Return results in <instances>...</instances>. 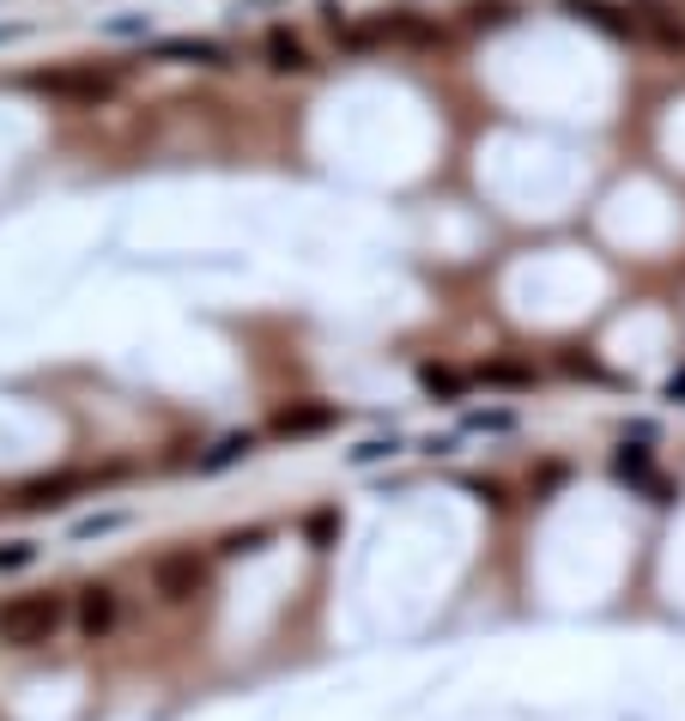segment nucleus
I'll use <instances>...</instances> for the list:
<instances>
[{
	"label": "nucleus",
	"mask_w": 685,
	"mask_h": 721,
	"mask_svg": "<svg viewBox=\"0 0 685 721\" xmlns=\"http://www.w3.org/2000/svg\"><path fill=\"white\" fill-rule=\"evenodd\" d=\"M667 400H685V376H673V382H667Z\"/></svg>",
	"instance_id": "obj_20"
},
{
	"label": "nucleus",
	"mask_w": 685,
	"mask_h": 721,
	"mask_svg": "<svg viewBox=\"0 0 685 721\" xmlns=\"http://www.w3.org/2000/svg\"><path fill=\"white\" fill-rule=\"evenodd\" d=\"M80 625L92 630V637H104V630L116 625V594H109V589H85V601H80Z\"/></svg>",
	"instance_id": "obj_9"
},
{
	"label": "nucleus",
	"mask_w": 685,
	"mask_h": 721,
	"mask_svg": "<svg viewBox=\"0 0 685 721\" xmlns=\"http://www.w3.org/2000/svg\"><path fill=\"white\" fill-rule=\"evenodd\" d=\"M159 61H195V67H231V49L212 37H164Z\"/></svg>",
	"instance_id": "obj_6"
},
{
	"label": "nucleus",
	"mask_w": 685,
	"mask_h": 721,
	"mask_svg": "<svg viewBox=\"0 0 685 721\" xmlns=\"http://www.w3.org/2000/svg\"><path fill=\"white\" fill-rule=\"evenodd\" d=\"M146 19H109V37H140Z\"/></svg>",
	"instance_id": "obj_18"
},
{
	"label": "nucleus",
	"mask_w": 685,
	"mask_h": 721,
	"mask_svg": "<svg viewBox=\"0 0 685 721\" xmlns=\"http://www.w3.org/2000/svg\"><path fill=\"white\" fill-rule=\"evenodd\" d=\"M25 37V25H0V43H19Z\"/></svg>",
	"instance_id": "obj_19"
},
{
	"label": "nucleus",
	"mask_w": 685,
	"mask_h": 721,
	"mask_svg": "<svg viewBox=\"0 0 685 721\" xmlns=\"http://www.w3.org/2000/svg\"><path fill=\"white\" fill-rule=\"evenodd\" d=\"M625 13H631V37L655 43V49H667V55H685V19L673 13L667 0H631Z\"/></svg>",
	"instance_id": "obj_3"
},
{
	"label": "nucleus",
	"mask_w": 685,
	"mask_h": 721,
	"mask_svg": "<svg viewBox=\"0 0 685 721\" xmlns=\"http://www.w3.org/2000/svg\"><path fill=\"white\" fill-rule=\"evenodd\" d=\"M255 449V437L249 431H231V437H219V443L200 455V473H219V467H231V461H243Z\"/></svg>",
	"instance_id": "obj_10"
},
{
	"label": "nucleus",
	"mask_w": 685,
	"mask_h": 721,
	"mask_svg": "<svg viewBox=\"0 0 685 721\" xmlns=\"http://www.w3.org/2000/svg\"><path fill=\"white\" fill-rule=\"evenodd\" d=\"M474 376L491 382V388H527V382H534V370H527V364H479Z\"/></svg>",
	"instance_id": "obj_11"
},
{
	"label": "nucleus",
	"mask_w": 685,
	"mask_h": 721,
	"mask_svg": "<svg viewBox=\"0 0 685 721\" xmlns=\"http://www.w3.org/2000/svg\"><path fill=\"white\" fill-rule=\"evenodd\" d=\"M61 618H67L61 594H13V601L0 606V643L37 649V643H49L55 630H61Z\"/></svg>",
	"instance_id": "obj_1"
},
{
	"label": "nucleus",
	"mask_w": 685,
	"mask_h": 721,
	"mask_svg": "<svg viewBox=\"0 0 685 721\" xmlns=\"http://www.w3.org/2000/svg\"><path fill=\"white\" fill-rule=\"evenodd\" d=\"M128 515H92V522H80V539H92V534H109V527H121Z\"/></svg>",
	"instance_id": "obj_17"
},
{
	"label": "nucleus",
	"mask_w": 685,
	"mask_h": 721,
	"mask_svg": "<svg viewBox=\"0 0 685 721\" xmlns=\"http://www.w3.org/2000/svg\"><path fill=\"white\" fill-rule=\"evenodd\" d=\"M565 370L570 376H589V382H606V370L594 364V358H577V352H565Z\"/></svg>",
	"instance_id": "obj_16"
},
{
	"label": "nucleus",
	"mask_w": 685,
	"mask_h": 721,
	"mask_svg": "<svg viewBox=\"0 0 685 721\" xmlns=\"http://www.w3.org/2000/svg\"><path fill=\"white\" fill-rule=\"evenodd\" d=\"M152 582H159L164 601H188V594H195L200 582H207V570H200L195 551H164L159 565H152Z\"/></svg>",
	"instance_id": "obj_4"
},
{
	"label": "nucleus",
	"mask_w": 685,
	"mask_h": 721,
	"mask_svg": "<svg viewBox=\"0 0 685 721\" xmlns=\"http://www.w3.org/2000/svg\"><path fill=\"white\" fill-rule=\"evenodd\" d=\"M334 419H340V412H334L328 400H298V407H279L274 412V431L279 437H316V431H328Z\"/></svg>",
	"instance_id": "obj_5"
},
{
	"label": "nucleus",
	"mask_w": 685,
	"mask_h": 721,
	"mask_svg": "<svg viewBox=\"0 0 685 721\" xmlns=\"http://www.w3.org/2000/svg\"><path fill=\"white\" fill-rule=\"evenodd\" d=\"M262 49H267V67H274V73H310V67H316V61H310V49H303V37H291L286 25L267 31Z\"/></svg>",
	"instance_id": "obj_7"
},
{
	"label": "nucleus",
	"mask_w": 685,
	"mask_h": 721,
	"mask_svg": "<svg viewBox=\"0 0 685 721\" xmlns=\"http://www.w3.org/2000/svg\"><path fill=\"white\" fill-rule=\"evenodd\" d=\"M31 85L67 104H109L116 97V73L109 67H61V73H31Z\"/></svg>",
	"instance_id": "obj_2"
},
{
	"label": "nucleus",
	"mask_w": 685,
	"mask_h": 721,
	"mask_svg": "<svg viewBox=\"0 0 685 721\" xmlns=\"http://www.w3.org/2000/svg\"><path fill=\"white\" fill-rule=\"evenodd\" d=\"M419 388H425V394H443V400H455V394H462V376H455V370H443V364H425V370H419Z\"/></svg>",
	"instance_id": "obj_12"
},
{
	"label": "nucleus",
	"mask_w": 685,
	"mask_h": 721,
	"mask_svg": "<svg viewBox=\"0 0 685 721\" xmlns=\"http://www.w3.org/2000/svg\"><path fill=\"white\" fill-rule=\"evenodd\" d=\"M577 19H589L594 31H606V37H631V13L625 7H606V0H565Z\"/></svg>",
	"instance_id": "obj_8"
},
{
	"label": "nucleus",
	"mask_w": 685,
	"mask_h": 721,
	"mask_svg": "<svg viewBox=\"0 0 685 721\" xmlns=\"http://www.w3.org/2000/svg\"><path fill=\"white\" fill-rule=\"evenodd\" d=\"M37 558V546L31 539H13V546H0V570H19V565H31Z\"/></svg>",
	"instance_id": "obj_14"
},
{
	"label": "nucleus",
	"mask_w": 685,
	"mask_h": 721,
	"mask_svg": "<svg viewBox=\"0 0 685 721\" xmlns=\"http://www.w3.org/2000/svg\"><path fill=\"white\" fill-rule=\"evenodd\" d=\"M467 13H474V25H503V19H510V7H503V0H474Z\"/></svg>",
	"instance_id": "obj_13"
},
{
	"label": "nucleus",
	"mask_w": 685,
	"mask_h": 721,
	"mask_svg": "<svg viewBox=\"0 0 685 721\" xmlns=\"http://www.w3.org/2000/svg\"><path fill=\"white\" fill-rule=\"evenodd\" d=\"M474 431H515V412H474Z\"/></svg>",
	"instance_id": "obj_15"
}]
</instances>
